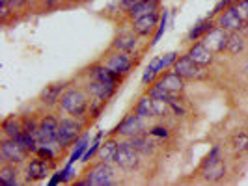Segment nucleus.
<instances>
[{
    "label": "nucleus",
    "instance_id": "obj_36",
    "mask_svg": "<svg viewBox=\"0 0 248 186\" xmlns=\"http://www.w3.org/2000/svg\"><path fill=\"white\" fill-rule=\"evenodd\" d=\"M239 13L243 15V19H245V23H248V0H241L239 2Z\"/></svg>",
    "mask_w": 248,
    "mask_h": 186
},
{
    "label": "nucleus",
    "instance_id": "obj_14",
    "mask_svg": "<svg viewBox=\"0 0 248 186\" xmlns=\"http://www.w3.org/2000/svg\"><path fill=\"white\" fill-rule=\"evenodd\" d=\"M157 26V13H148L140 19H135V25H133V30L137 32L138 36H149Z\"/></svg>",
    "mask_w": 248,
    "mask_h": 186
},
{
    "label": "nucleus",
    "instance_id": "obj_15",
    "mask_svg": "<svg viewBox=\"0 0 248 186\" xmlns=\"http://www.w3.org/2000/svg\"><path fill=\"white\" fill-rule=\"evenodd\" d=\"M183 80H185V78H181V76H179V74L174 71V73H166V74H164V76H162V78L159 80V82H157V84H159V86H162L164 89H168L170 93L177 95V93L183 89Z\"/></svg>",
    "mask_w": 248,
    "mask_h": 186
},
{
    "label": "nucleus",
    "instance_id": "obj_4",
    "mask_svg": "<svg viewBox=\"0 0 248 186\" xmlns=\"http://www.w3.org/2000/svg\"><path fill=\"white\" fill-rule=\"evenodd\" d=\"M114 162L120 168H124V170H135V168H138V164H140V153L131 145V142H124L118 147Z\"/></svg>",
    "mask_w": 248,
    "mask_h": 186
},
{
    "label": "nucleus",
    "instance_id": "obj_40",
    "mask_svg": "<svg viewBox=\"0 0 248 186\" xmlns=\"http://www.w3.org/2000/svg\"><path fill=\"white\" fill-rule=\"evenodd\" d=\"M232 2H233V0H220V2L217 4V8L213 10V13H218V12H220V10H222V8H228V6L232 4Z\"/></svg>",
    "mask_w": 248,
    "mask_h": 186
},
{
    "label": "nucleus",
    "instance_id": "obj_34",
    "mask_svg": "<svg viewBox=\"0 0 248 186\" xmlns=\"http://www.w3.org/2000/svg\"><path fill=\"white\" fill-rule=\"evenodd\" d=\"M175 60H177V52H168V54H164L161 58V67L166 69V67H170L172 63H175Z\"/></svg>",
    "mask_w": 248,
    "mask_h": 186
},
{
    "label": "nucleus",
    "instance_id": "obj_23",
    "mask_svg": "<svg viewBox=\"0 0 248 186\" xmlns=\"http://www.w3.org/2000/svg\"><path fill=\"white\" fill-rule=\"evenodd\" d=\"M118 143L114 142V140H108V142H105V143H101L99 151H97V155H99V158L103 162H112L116 158V153H118Z\"/></svg>",
    "mask_w": 248,
    "mask_h": 186
},
{
    "label": "nucleus",
    "instance_id": "obj_2",
    "mask_svg": "<svg viewBox=\"0 0 248 186\" xmlns=\"http://www.w3.org/2000/svg\"><path fill=\"white\" fill-rule=\"evenodd\" d=\"M82 125L75 119H62L58 127V147H67L75 143L80 136Z\"/></svg>",
    "mask_w": 248,
    "mask_h": 186
},
{
    "label": "nucleus",
    "instance_id": "obj_28",
    "mask_svg": "<svg viewBox=\"0 0 248 186\" xmlns=\"http://www.w3.org/2000/svg\"><path fill=\"white\" fill-rule=\"evenodd\" d=\"M88 140H90L88 136H82L75 142V151L71 153V157H69V164H73L75 160H78V158L84 155V151H86V147H88Z\"/></svg>",
    "mask_w": 248,
    "mask_h": 186
},
{
    "label": "nucleus",
    "instance_id": "obj_1",
    "mask_svg": "<svg viewBox=\"0 0 248 186\" xmlns=\"http://www.w3.org/2000/svg\"><path fill=\"white\" fill-rule=\"evenodd\" d=\"M60 106L63 112H67L73 117H82L88 110V99L80 89H69L60 99Z\"/></svg>",
    "mask_w": 248,
    "mask_h": 186
},
{
    "label": "nucleus",
    "instance_id": "obj_22",
    "mask_svg": "<svg viewBox=\"0 0 248 186\" xmlns=\"http://www.w3.org/2000/svg\"><path fill=\"white\" fill-rule=\"evenodd\" d=\"M92 76H93V80H99V82L110 84V86H116V80H118V74L112 73L107 65H95V67H92Z\"/></svg>",
    "mask_w": 248,
    "mask_h": 186
},
{
    "label": "nucleus",
    "instance_id": "obj_29",
    "mask_svg": "<svg viewBox=\"0 0 248 186\" xmlns=\"http://www.w3.org/2000/svg\"><path fill=\"white\" fill-rule=\"evenodd\" d=\"M149 97L151 99H161V100H174V93H170L168 89H164L162 86L155 84V86L149 89Z\"/></svg>",
    "mask_w": 248,
    "mask_h": 186
},
{
    "label": "nucleus",
    "instance_id": "obj_11",
    "mask_svg": "<svg viewBox=\"0 0 248 186\" xmlns=\"http://www.w3.org/2000/svg\"><path fill=\"white\" fill-rule=\"evenodd\" d=\"M131 58L127 56V52H122V50H118L116 54H112L110 58H108V62H107V67L110 69L112 73H116L118 76L120 74H125L131 71Z\"/></svg>",
    "mask_w": 248,
    "mask_h": 186
},
{
    "label": "nucleus",
    "instance_id": "obj_24",
    "mask_svg": "<svg viewBox=\"0 0 248 186\" xmlns=\"http://www.w3.org/2000/svg\"><path fill=\"white\" fill-rule=\"evenodd\" d=\"M2 130H4V134L8 138H15L23 132V125H21V121L17 117H8L2 123Z\"/></svg>",
    "mask_w": 248,
    "mask_h": 186
},
{
    "label": "nucleus",
    "instance_id": "obj_33",
    "mask_svg": "<svg viewBox=\"0 0 248 186\" xmlns=\"http://www.w3.org/2000/svg\"><path fill=\"white\" fill-rule=\"evenodd\" d=\"M166 25H168V12L164 10V15H162V19H161V25H159V30H157V34H155V37H153V41H151L153 45H155V43H157V41H159V39L162 37V34H164V30H166Z\"/></svg>",
    "mask_w": 248,
    "mask_h": 186
},
{
    "label": "nucleus",
    "instance_id": "obj_31",
    "mask_svg": "<svg viewBox=\"0 0 248 186\" xmlns=\"http://www.w3.org/2000/svg\"><path fill=\"white\" fill-rule=\"evenodd\" d=\"M232 145H233V149H235L237 153H245V151H248V134H245V132L235 134L233 140H232Z\"/></svg>",
    "mask_w": 248,
    "mask_h": 186
},
{
    "label": "nucleus",
    "instance_id": "obj_18",
    "mask_svg": "<svg viewBox=\"0 0 248 186\" xmlns=\"http://www.w3.org/2000/svg\"><path fill=\"white\" fill-rule=\"evenodd\" d=\"M63 82H56V84H50L47 86L43 91H41V95H39V99L41 102H45V104H54V102H58V100L62 99V91H63Z\"/></svg>",
    "mask_w": 248,
    "mask_h": 186
},
{
    "label": "nucleus",
    "instance_id": "obj_8",
    "mask_svg": "<svg viewBox=\"0 0 248 186\" xmlns=\"http://www.w3.org/2000/svg\"><path fill=\"white\" fill-rule=\"evenodd\" d=\"M245 19H243V15L239 13L237 8H228L226 12L218 17V26L224 28V30H230V32H237V30H241V28H245Z\"/></svg>",
    "mask_w": 248,
    "mask_h": 186
},
{
    "label": "nucleus",
    "instance_id": "obj_35",
    "mask_svg": "<svg viewBox=\"0 0 248 186\" xmlns=\"http://www.w3.org/2000/svg\"><path fill=\"white\" fill-rule=\"evenodd\" d=\"M52 145H41V147L37 149V153L43 157V158H47V160H52L54 158V153H52Z\"/></svg>",
    "mask_w": 248,
    "mask_h": 186
},
{
    "label": "nucleus",
    "instance_id": "obj_27",
    "mask_svg": "<svg viewBox=\"0 0 248 186\" xmlns=\"http://www.w3.org/2000/svg\"><path fill=\"white\" fill-rule=\"evenodd\" d=\"M137 114L140 115V117H155L153 115V99L151 97H142L140 99V102L137 104Z\"/></svg>",
    "mask_w": 248,
    "mask_h": 186
},
{
    "label": "nucleus",
    "instance_id": "obj_25",
    "mask_svg": "<svg viewBox=\"0 0 248 186\" xmlns=\"http://www.w3.org/2000/svg\"><path fill=\"white\" fill-rule=\"evenodd\" d=\"M17 170L12 168V166H4V168H0V181L4 183V185L8 186H17L19 185V181H17Z\"/></svg>",
    "mask_w": 248,
    "mask_h": 186
},
{
    "label": "nucleus",
    "instance_id": "obj_13",
    "mask_svg": "<svg viewBox=\"0 0 248 186\" xmlns=\"http://www.w3.org/2000/svg\"><path fill=\"white\" fill-rule=\"evenodd\" d=\"M47 173H49L47 162H43V158H34L28 164V168H26V181L28 183H36V181L45 179Z\"/></svg>",
    "mask_w": 248,
    "mask_h": 186
},
{
    "label": "nucleus",
    "instance_id": "obj_3",
    "mask_svg": "<svg viewBox=\"0 0 248 186\" xmlns=\"http://www.w3.org/2000/svg\"><path fill=\"white\" fill-rule=\"evenodd\" d=\"M58 127L60 121H56L54 117H43L39 123V130H37V140L41 145H58Z\"/></svg>",
    "mask_w": 248,
    "mask_h": 186
},
{
    "label": "nucleus",
    "instance_id": "obj_7",
    "mask_svg": "<svg viewBox=\"0 0 248 186\" xmlns=\"http://www.w3.org/2000/svg\"><path fill=\"white\" fill-rule=\"evenodd\" d=\"M144 130V117H140L138 114H133V115H127L122 123L116 127V132L122 134V136L133 138L137 134H142Z\"/></svg>",
    "mask_w": 248,
    "mask_h": 186
},
{
    "label": "nucleus",
    "instance_id": "obj_10",
    "mask_svg": "<svg viewBox=\"0 0 248 186\" xmlns=\"http://www.w3.org/2000/svg\"><path fill=\"white\" fill-rule=\"evenodd\" d=\"M228 41H230V36L226 34L224 28H213L211 32L203 37L205 47H209L213 52H222L224 49H228Z\"/></svg>",
    "mask_w": 248,
    "mask_h": 186
},
{
    "label": "nucleus",
    "instance_id": "obj_16",
    "mask_svg": "<svg viewBox=\"0 0 248 186\" xmlns=\"http://www.w3.org/2000/svg\"><path fill=\"white\" fill-rule=\"evenodd\" d=\"M114 89L116 86H110V84H105V82H99V80H93L90 82V93L93 95V99L99 100H108L114 95Z\"/></svg>",
    "mask_w": 248,
    "mask_h": 186
},
{
    "label": "nucleus",
    "instance_id": "obj_19",
    "mask_svg": "<svg viewBox=\"0 0 248 186\" xmlns=\"http://www.w3.org/2000/svg\"><path fill=\"white\" fill-rule=\"evenodd\" d=\"M131 145L137 149L140 155H151L155 151V142L148 136V134H137L131 138Z\"/></svg>",
    "mask_w": 248,
    "mask_h": 186
},
{
    "label": "nucleus",
    "instance_id": "obj_9",
    "mask_svg": "<svg viewBox=\"0 0 248 186\" xmlns=\"http://www.w3.org/2000/svg\"><path fill=\"white\" fill-rule=\"evenodd\" d=\"M174 71L179 74L181 78H202V76H203V73H202V65L194 63L188 56L175 60Z\"/></svg>",
    "mask_w": 248,
    "mask_h": 186
},
{
    "label": "nucleus",
    "instance_id": "obj_20",
    "mask_svg": "<svg viewBox=\"0 0 248 186\" xmlns=\"http://www.w3.org/2000/svg\"><path fill=\"white\" fill-rule=\"evenodd\" d=\"M114 47L122 52H133L137 47V36L133 32H122L114 39Z\"/></svg>",
    "mask_w": 248,
    "mask_h": 186
},
{
    "label": "nucleus",
    "instance_id": "obj_30",
    "mask_svg": "<svg viewBox=\"0 0 248 186\" xmlns=\"http://www.w3.org/2000/svg\"><path fill=\"white\" fill-rule=\"evenodd\" d=\"M243 49H245V39L239 36V34H232L230 41H228V50L232 54H239Z\"/></svg>",
    "mask_w": 248,
    "mask_h": 186
},
{
    "label": "nucleus",
    "instance_id": "obj_37",
    "mask_svg": "<svg viewBox=\"0 0 248 186\" xmlns=\"http://www.w3.org/2000/svg\"><path fill=\"white\" fill-rule=\"evenodd\" d=\"M149 134H151V136L166 138V136H168V130H166L164 127H155V129H151V130H149Z\"/></svg>",
    "mask_w": 248,
    "mask_h": 186
},
{
    "label": "nucleus",
    "instance_id": "obj_32",
    "mask_svg": "<svg viewBox=\"0 0 248 186\" xmlns=\"http://www.w3.org/2000/svg\"><path fill=\"white\" fill-rule=\"evenodd\" d=\"M101 138H103V132H99V134L95 136V140H93V143H92V147L88 149L86 153L82 155V158H84V160H90V158L93 157V153H95V151H99V147H101Z\"/></svg>",
    "mask_w": 248,
    "mask_h": 186
},
{
    "label": "nucleus",
    "instance_id": "obj_5",
    "mask_svg": "<svg viewBox=\"0 0 248 186\" xmlns=\"http://www.w3.org/2000/svg\"><path fill=\"white\" fill-rule=\"evenodd\" d=\"M26 151L23 145H19L13 138H8L6 140H2V143H0V157H2V160H6L8 164H19V162H23L26 158Z\"/></svg>",
    "mask_w": 248,
    "mask_h": 186
},
{
    "label": "nucleus",
    "instance_id": "obj_39",
    "mask_svg": "<svg viewBox=\"0 0 248 186\" xmlns=\"http://www.w3.org/2000/svg\"><path fill=\"white\" fill-rule=\"evenodd\" d=\"M155 76H157V73H155V71L146 69V73H144V76H142V84H149V82H151Z\"/></svg>",
    "mask_w": 248,
    "mask_h": 186
},
{
    "label": "nucleus",
    "instance_id": "obj_12",
    "mask_svg": "<svg viewBox=\"0 0 248 186\" xmlns=\"http://www.w3.org/2000/svg\"><path fill=\"white\" fill-rule=\"evenodd\" d=\"M186 56L198 65H209L213 62V50L209 47H205V43H196L192 49L186 52Z\"/></svg>",
    "mask_w": 248,
    "mask_h": 186
},
{
    "label": "nucleus",
    "instance_id": "obj_26",
    "mask_svg": "<svg viewBox=\"0 0 248 186\" xmlns=\"http://www.w3.org/2000/svg\"><path fill=\"white\" fill-rule=\"evenodd\" d=\"M213 28V23L211 21H202L200 25H196L190 32H188V39H200V37H205L209 32H211Z\"/></svg>",
    "mask_w": 248,
    "mask_h": 186
},
{
    "label": "nucleus",
    "instance_id": "obj_41",
    "mask_svg": "<svg viewBox=\"0 0 248 186\" xmlns=\"http://www.w3.org/2000/svg\"><path fill=\"white\" fill-rule=\"evenodd\" d=\"M58 2H60V0H45V4H47L49 8H54V6L58 4Z\"/></svg>",
    "mask_w": 248,
    "mask_h": 186
},
{
    "label": "nucleus",
    "instance_id": "obj_6",
    "mask_svg": "<svg viewBox=\"0 0 248 186\" xmlns=\"http://www.w3.org/2000/svg\"><path fill=\"white\" fill-rule=\"evenodd\" d=\"M86 179L90 181L92 186H107L114 183V172H112V168L108 166V162L101 160V164L93 166V168L88 172Z\"/></svg>",
    "mask_w": 248,
    "mask_h": 186
},
{
    "label": "nucleus",
    "instance_id": "obj_17",
    "mask_svg": "<svg viewBox=\"0 0 248 186\" xmlns=\"http://www.w3.org/2000/svg\"><path fill=\"white\" fill-rule=\"evenodd\" d=\"M202 170H203V177L207 179V181H220L224 175H226V166H224L222 158H218V160L211 162V164H207V166H202Z\"/></svg>",
    "mask_w": 248,
    "mask_h": 186
},
{
    "label": "nucleus",
    "instance_id": "obj_21",
    "mask_svg": "<svg viewBox=\"0 0 248 186\" xmlns=\"http://www.w3.org/2000/svg\"><path fill=\"white\" fill-rule=\"evenodd\" d=\"M155 8H157V0H137V4L129 10V15L133 19H140L148 13H153Z\"/></svg>",
    "mask_w": 248,
    "mask_h": 186
},
{
    "label": "nucleus",
    "instance_id": "obj_38",
    "mask_svg": "<svg viewBox=\"0 0 248 186\" xmlns=\"http://www.w3.org/2000/svg\"><path fill=\"white\" fill-rule=\"evenodd\" d=\"M148 69H151V71H155L157 74L161 73V71H162V67H161V58H153V60L149 62Z\"/></svg>",
    "mask_w": 248,
    "mask_h": 186
}]
</instances>
